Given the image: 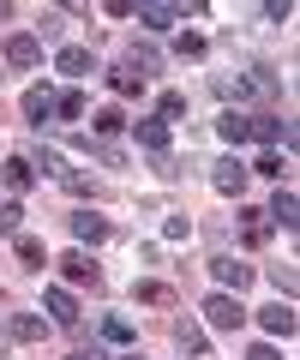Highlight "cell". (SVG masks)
Here are the masks:
<instances>
[{
  "label": "cell",
  "mask_w": 300,
  "mask_h": 360,
  "mask_svg": "<svg viewBox=\"0 0 300 360\" xmlns=\"http://www.w3.org/2000/svg\"><path fill=\"white\" fill-rule=\"evenodd\" d=\"M216 132H222V144H247V139H252V120L240 115V108H222Z\"/></svg>",
  "instance_id": "cell-15"
},
{
  "label": "cell",
  "mask_w": 300,
  "mask_h": 360,
  "mask_svg": "<svg viewBox=\"0 0 300 360\" xmlns=\"http://www.w3.org/2000/svg\"><path fill=\"white\" fill-rule=\"evenodd\" d=\"M6 330H13L18 342H42V330H48V319H37V312H18V319L6 324Z\"/></svg>",
  "instance_id": "cell-18"
},
{
  "label": "cell",
  "mask_w": 300,
  "mask_h": 360,
  "mask_svg": "<svg viewBox=\"0 0 300 360\" xmlns=\"http://www.w3.org/2000/svg\"><path fill=\"white\" fill-rule=\"evenodd\" d=\"M270 283L282 288V300H288V295H294V264H270Z\"/></svg>",
  "instance_id": "cell-31"
},
{
  "label": "cell",
  "mask_w": 300,
  "mask_h": 360,
  "mask_svg": "<svg viewBox=\"0 0 300 360\" xmlns=\"http://www.w3.org/2000/svg\"><path fill=\"white\" fill-rule=\"evenodd\" d=\"M132 66H138V78H144V72H157V66H162V54L150 49V42H132Z\"/></svg>",
  "instance_id": "cell-28"
},
{
  "label": "cell",
  "mask_w": 300,
  "mask_h": 360,
  "mask_svg": "<svg viewBox=\"0 0 300 360\" xmlns=\"http://www.w3.org/2000/svg\"><path fill=\"white\" fill-rule=\"evenodd\" d=\"M264 234H270L264 210H240V240H247V246H264Z\"/></svg>",
  "instance_id": "cell-20"
},
{
  "label": "cell",
  "mask_w": 300,
  "mask_h": 360,
  "mask_svg": "<svg viewBox=\"0 0 300 360\" xmlns=\"http://www.w3.org/2000/svg\"><path fill=\"white\" fill-rule=\"evenodd\" d=\"M0 54H6L13 66H42V42L25 37V30H18V37H6V49H0Z\"/></svg>",
  "instance_id": "cell-13"
},
{
  "label": "cell",
  "mask_w": 300,
  "mask_h": 360,
  "mask_svg": "<svg viewBox=\"0 0 300 360\" xmlns=\"http://www.w3.org/2000/svg\"><path fill=\"white\" fill-rule=\"evenodd\" d=\"M60 276H66V283H91V288L103 283V270H96V258L84 252V246H79V252H66V258H60Z\"/></svg>",
  "instance_id": "cell-11"
},
{
  "label": "cell",
  "mask_w": 300,
  "mask_h": 360,
  "mask_svg": "<svg viewBox=\"0 0 300 360\" xmlns=\"http://www.w3.org/2000/svg\"><path fill=\"white\" fill-rule=\"evenodd\" d=\"M247 360H282V354H276V348H270V342H259V348H252V354H247Z\"/></svg>",
  "instance_id": "cell-36"
},
{
  "label": "cell",
  "mask_w": 300,
  "mask_h": 360,
  "mask_svg": "<svg viewBox=\"0 0 300 360\" xmlns=\"http://www.w3.org/2000/svg\"><path fill=\"white\" fill-rule=\"evenodd\" d=\"M288 13H294L288 0H270V6H264V18H270V25H288Z\"/></svg>",
  "instance_id": "cell-35"
},
{
  "label": "cell",
  "mask_w": 300,
  "mask_h": 360,
  "mask_svg": "<svg viewBox=\"0 0 300 360\" xmlns=\"http://www.w3.org/2000/svg\"><path fill=\"white\" fill-rule=\"evenodd\" d=\"M181 115H186V96H181V90H169V96L157 103V120H162V127H174Z\"/></svg>",
  "instance_id": "cell-26"
},
{
  "label": "cell",
  "mask_w": 300,
  "mask_h": 360,
  "mask_svg": "<svg viewBox=\"0 0 300 360\" xmlns=\"http://www.w3.org/2000/svg\"><path fill=\"white\" fill-rule=\"evenodd\" d=\"M174 342H181L186 354H204V348H210V342H204V330H198L193 319H181V324H174Z\"/></svg>",
  "instance_id": "cell-21"
},
{
  "label": "cell",
  "mask_w": 300,
  "mask_h": 360,
  "mask_svg": "<svg viewBox=\"0 0 300 360\" xmlns=\"http://www.w3.org/2000/svg\"><path fill=\"white\" fill-rule=\"evenodd\" d=\"M216 90L240 103V96H270L276 78H270V66H247V72H235V78H216Z\"/></svg>",
  "instance_id": "cell-1"
},
{
  "label": "cell",
  "mask_w": 300,
  "mask_h": 360,
  "mask_svg": "<svg viewBox=\"0 0 300 360\" xmlns=\"http://www.w3.org/2000/svg\"><path fill=\"white\" fill-rule=\"evenodd\" d=\"M132 300H138V307H169L174 288L169 283H132Z\"/></svg>",
  "instance_id": "cell-19"
},
{
  "label": "cell",
  "mask_w": 300,
  "mask_h": 360,
  "mask_svg": "<svg viewBox=\"0 0 300 360\" xmlns=\"http://www.w3.org/2000/svg\"><path fill=\"white\" fill-rule=\"evenodd\" d=\"M42 307H48V324H66V330L79 324V300L66 295V288H48V295H42Z\"/></svg>",
  "instance_id": "cell-12"
},
{
  "label": "cell",
  "mask_w": 300,
  "mask_h": 360,
  "mask_svg": "<svg viewBox=\"0 0 300 360\" xmlns=\"http://www.w3.org/2000/svg\"><path fill=\"white\" fill-rule=\"evenodd\" d=\"M120 360H138V354H120Z\"/></svg>",
  "instance_id": "cell-39"
},
{
  "label": "cell",
  "mask_w": 300,
  "mask_h": 360,
  "mask_svg": "<svg viewBox=\"0 0 300 360\" xmlns=\"http://www.w3.org/2000/svg\"><path fill=\"white\" fill-rule=\"evenodd\" d=\"M162 234H169V240H186V234H193V217H169V222H162Z\"/></svg>",
  "instance_id": "cell-33"
},
{
  "label": "cell",
  "mask_w": 300,
  "mask_h": 360,
  "mask_svg": "<svg viewBox=\"0 0 300 360\" xmlns=\"http://www.w3.org/2000/svg\"><path fill=\"white\" fill-rule=\"evenodd\" d=\"M252 174H270V180H282V174H288V162H282V156H276V150H264V156H259V168H252Z\"/></svg>",
  "instance_id": "cell-30"
},
{
  "label": "cell",
  "mask_w": 300,
  "mask_h": 360,
  "mask_svg": "<svg viewBox=\"0 0 300 360\" xmlns=\"http://www.w3.org/2000/svg\"><path fill=\"white\" fill-rule=\"evenodd\" d=\"M132 132H138V144H144L150 156H169V127H162V120H138Z\"/></svg>",
  "instance_id": "cell-17"
},
{
  "label": "cell",
  "mask_w": 300,
  "mask_h": 360,
  "mask_svg": "<svg viewBox=\"0 0 300 360\" xmlns=\"http://www.w3.org/2000/svg\"><path fill=\"white\" fill-rule=\"evenodd\" d=\"M247 180H252V168L240 162V156H222V162L210 168V186H216L222 198H240V193H247Z\"/></svg>",
  "instance_id": "cell-2"
},
{
  "label": "cell",
  "mask_w": 300,
  "mask_h": 360,
  "mask_svg": "<svg viewBox=\"0 0 300 360\" xmlns=\"http://www.w3.org/2000/svg\"><path fill=\"white\" fill-rule=\"evenodd\" d=\"M54 115H60V120H79L84 115V96H79V90H60V96H54Z\"/></svg>",
  "instance_id": "cell-27"
},
{
  "label": "cell",
  "mask_w": 300,
  "mask_h": 360,
  "mask_svg": "<svg viewBox=\"0 0 300 360\" xmlns=\"http://www.w3.org/2000/svg\"><path fill=\"white\" fill-rule=\"evenodd\" d=\"M259 324H264V336H282V342H288L300 319H294V307H288V300H270V307L259 312Z\"/></svg>",
  "instance_id": "cell-10"
},
{
  "label": "cell",
  "mask_w": 300,
  "mask_h": 360,
  "mask_svg": "<svg viewBox=\"0 0 300 360\" xmlns=\"http://www.w3.org/2000/svg\"><path fill=\"white\" fill-rule=\"evenodd\" d=\"M132 18H138L144 30H174L186 18V6H169V0H138V6H132Z\"/></svg>",
  "instance_id": "cell-5"
},
{
  "label": "cell",
  "mask_w": 300,
  "mask_h": 360,
  "mask_svg": "<svg viewBox=\"0 0 300 360\" xmlns=\"http://www.w3.org/2000/svg\"><path fill=\"white\" fill-rule=\"evenodd\" d=\"M18 108H25V120H30V127H48V120H54V90H48V84H30Z\"/></svg>",
  "instance_id": "cell-9"
},
{
  "label": "cell",
  "mask_w": 300,
  "mask_h": 360,
  "mask_svg": "<svg viewBox=\"0 0 300 360\" xmlns=\"http://www.w3.org/2000/svg\"><path fill=\"white\" fill-rule=\"evenodd\" d=\"M91 127H96V144H103V139H115V132L126 127V115H120V108H103V115H91Z\"/></svg>",
  "instance_id": "cell-23"
},
{
  "label": "cell",
  "mask_w": 300,
  "mask_h": 360,
  "mask_svg": "<svg viewBox=\"0 0 300 360\" xmlns=\"http://www.w3.org/2000/svg\"><path fill=\"white\" fill-rule=\"evenodd\" d=\"M252 120V139L259 144H282V150H294V120H276V115H247Z\"/></svg>",
  "instance_id": "cell-7"
},
{
  "label": "cell",
  "mask_w": 300,
  "mask_h": 360,
  "mask_svg": "<svg viewBox=\"0 0 300 360\" xmlns=\"http://www.w3.org/2000/svg\"><path fill=\"white\" fill-rule=\"evenodd\" d=\"M6 18H13V6H6V0H0V25H6Z\"/></svg>",
  "instance_id": "cell-38"
},
{
  "label": "cell",
  "mask_w": 300,
  "mask_h": 360,
  "mask_svg": "<svg viewBox=\"0 0 300 360\" xmlns=\"http://www.w3.org/2000/svg\"><path fill=\"white\" fill-rule=\"evenodd\" d=\"M103 336L108 342H132V324L126 319H103Z\"/></svg>",
  "instance_id": "cell-32"
},
{
  "label": "cell",
  "mask_w": 300,
  "mask_h": 360,
  "mask_svg": "<svg viewBox=\"0 0 300 360\" xmlns=\"http://www.w3.org/2000/svg\"><path fill=\"white\" fill-rule=\"evenodd\" d=\"M18 229H25V205H0V234L18 240Z\"/></svg>",
  "instance_id": "cell-29"
},
{
  "label": "cell",
  "mask_w": 300,
  "mask_h": 360,
  "mask_svg": "<svg viewBox=\"0 0 300 360\" xmlns=\"http://www.w3.org/2000/svg\"><path fill=\"white\" fill-rule=\"evenodd\" d=\"M72 234H79V246H103L108 240V222L91 217V210H79V217H72Z\"/></svg>",
  "instance_id": "cell-16"
},
{
  "label": "cell",
  "mask_w": 300,
  "mask_h": 360,
  "mask_svg": "<svg viewBox=\"0 0 300 360\" xmlns=\"http://www.w3.org/2000/svg\"><path fill=\"white\" fill-rule=\"evenodd\" d=\"M18 264H25V270H42V264H48V252H42V240H30V234H18Z\"/></svg>",
  "instance_id": "cell-24"
},
{
  "label": "cell",
  "mask_w": 300,
  "mask_h": 360,
  "mask_svg": "<svg viewBox=\"0 0 300 360\" xmlns=\"http://www.w3.org/2000/svg\"><path fill=\"white\" fill-rule=\"evenodd\" d=\"M0 180H6L13 193H30V186H37V168H30V156H6V162H0Z\"/></svg>",
  "instance_id": "cell-14"
},
{
  "label": "cell",
  "mask_w": 300,
  "mask_h": 360,
  "mask_svg": "<svg viewBox=\"0 0 300 360\" xmlns=\"http://www.w3.org/2000/svg\"><path fill=\"white\" fill-rule=\"evenodd\" d=\"M54 66H60V72L79 84V78H91V72H96V54H91V49H79V42H66V49L54 54Z\"/></svg>",
  "instance_id": "cell-8"
},
{
  "label": "cell",
  "mask_w": 300,
  "mask_h": 360,
  "mask_svg": "<svg viewBox=\"0 0 300 360\" xmlns=\"http://www.w3.org/2000/svg\"><path fill=\"white\" fill-rule=\"evenodd\" d=\"M204 319L216 324V330H240V324H247V307H240V295H222L216 288V295L204 300Z\"/></svg>",
  "instance_id": "cell-3"
},
{
  "label": "cell",
  "mask_w": 300,
  "mask_h": 360,
  "mask_svg": "<svg viewBox=\"0 0 300 360\" xmlns=\"http://www.w3.org/2000/svg\"><path fill=\"white\" fill-rule=\"evenodd\" d=\"M60 30H66V13H42V37L54 42V37H60ZM42 37H37V42H42Z\"/></svg>",
  "instance_id": "cell-34"
},
{
  "label": "cell",
  "mask_w": 300,
  "mask_h": 360,
  "mask_svg": "<svg viewBox=\"0 0 300 360\" xmlns=\"http://www.w3.org/2000/svg\"><path fill=\"white\" fill-rule=\"evenodd\" d=\"M204 49H210V42L198 37V30H181V42H174V54H181V60H204Z\"/></svg>",
  "instance_id": "cell-25"
},
{
  "label": "cell",
  "mask_w": 300,
  "mask_h": 360,
  "mask_svg": "<svg viewBox=\"0 0 300 360\" xmlns=\"http://www.w3.org/2000/svg\"><path fill=\"white\" fill-rule=\"evenodd\" d=\"M210 276L222 283V295H240V288H252V276H259V270L240 264V258H210Z\"/></svg>",
  "instance_id": "cell-6"
},
{
  "label": "cell",
  "mask_w": 300,
  "mask_h": 360,
  "mask_svg": "<svg viewBox=\"0 0 300 360\" xmlns=\"http://www.w3.org/2000/svg\"><path fill=\"white\" fill-rule=\"evenodd\" d=\"M66 360H103V354H96V348H79V354H66Z\"/></svg>",
  "instance_id": "cell-37"
},
{
  "label": "cell",
  "mask_w": 300,
  "mask_h": 360,
  "mask_svg": "<svg viewBox=\"0 0 300 360\" xmlns=\"http://www.w3.org/2000/svg\"><path fill=\"white\" fill-rule=\"evenodd\" d=\"M108 90H115V96H144V78L120 66V72H108Z\"/></svg>",
  "instance_id": "cell-22"
},
{
  "label": "cell",
  "mask_w": 300,
  "mask_h": 360,
  "mask_svg": "<svg viewBox=\"0 0 300 360\" xmlns=\"http://www.w3.org/2000/svg\"><path fill=\"white\" fill-rule=\"evenodd\" d=\"M264 222H270V229H282V234H294L300 229V198H294V186H276V198H270V210H264Z\"/></svg>",
  "instance_id": "cell-4"
}]
</instances>
